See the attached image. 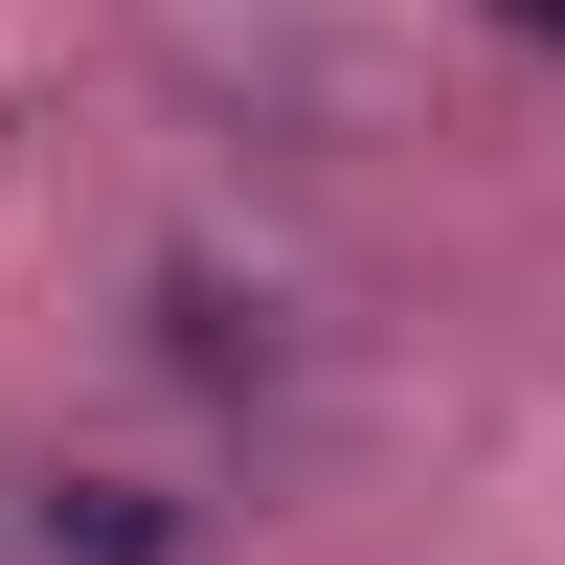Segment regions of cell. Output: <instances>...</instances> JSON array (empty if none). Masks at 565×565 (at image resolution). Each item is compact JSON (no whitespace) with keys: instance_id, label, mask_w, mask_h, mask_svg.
I'll use <instances>...</instances> for the list:
<instances>
[{"instance_id":"1","label":"cell","mask_w":565,"mask_h":565,"mask_svg":"<svg viewBox=\"0 0 565 565\" xmlns=\"http://www.w3.org/2000/svg\"><path fill=\"white\" fill-rule=\"evenodd\" d=\"M498 23H521V45H565V0H498Z\"/></svg>"}]
</instances>
